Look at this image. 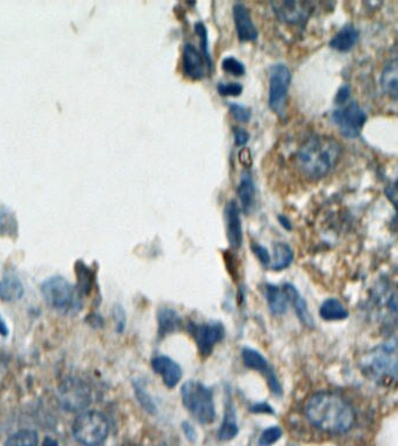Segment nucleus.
<instances>
[{
  "mask_svg": "<svg viewBox=\"0 0 398 446\" xmlns=\"http://www.w3.org/2000/svg\"><path fill=\"white\" fill-rule=\"evenodd\" d=\"M306 415L313 426L331 433H345L355 422L353 407L332 392L317 393L308 400Z\"/></svg>",
  "mask_w": 398,
  "mask_h": 446,
  "instance_id": "obj_1",
  "label": "nucleus"
},
{
  "mask_svg": "<svg viewBox=\"0 0 398 446\" xmlns=\"http://www.w3.org/2000/svg\"><path fill=\"white\" fill-rule=\"evenodd\" d=\"M341 151V146L332 137L324 135L310 137L297 151V167L304 177L318 181L327 177L336 167Z\"/></svg>",
  "mask_w": 398,
  "mask_h": 446,
  "instance_id": "obj_2",
  "label": "nucleus"
},
{
  "mask_svg": "<svg viewBox=\"0 0 398 446\" xmlns=\"http://www.w3.org/2000/svg\"><path fill=\"white\" fill-rule=\"evenodd\" d=\"M361 368L375 380H398L397 340H389L371 349L362 358Z\"/></svg>",
  "mask_w": 398,
  "mask_h": 446,
  "instance_id": "obj_3",
  "label": "nucleus"
},
{
  "mask_svg": "<svg viewBox=\"0 0 398 446\" xmlns=\"http://www.w3.org/2000/svg\"><path fill=\"white\" fill-rule=\"evenodd\" d=\"M183 405L202 424H211L216 419V407L212 391L200 382H186L181 389Z\"/></svg>",
  "mask_w": 398,
  "mask_h": 446,
  "instance_id": "obj_4",
  "label": "nucleus"
},
{
  "mask_svg": "<svg viewBox=\"0 0 398 446\" xmlns=\"http://www.w3.org/2000/svg\"><path fill=\"white\" fill-rule=\"evenodd\" d=\"M110 433L107 416L100 412H84L72 424V433L79 443L85 446H100Z\"/></svg>",
  "mask_w": 398,
  "mask_h": 446,
  "instance_id": "obj_5",
  "label": "nucleus"
},
{
  "mask_svg": "<svg viewBox=\"0 0 398 446\" xmlns=\"http://www.w3.org/2000/svg\"><path fill=\"white\" fill-rule=\"evenodd\" d=\"M41 292L46 302L55 309L71 310L78 306L74 287L62 277H54L45 281Z\"/></svg>",
  "mask_w": 398,
  "mask_h": 446,
  "instance_id": "obj_6",
  "label": "nucleus"
},
{
  "mask_svg": "<svg viewBox=\"0 0 398 446\" xmlns=\"http://www.w3.org/2000/svg\"><path fill=\"white\" fill-rule=\"evenodd\" d=\"M291 83V72L283 63L271 65L269 70V106L278 116H283Z\"/></svg>",
  "mask_w": 398,
  "mask_h": 446,
  "instance_id": "obj_7",
  "label": "nucleus"
},
{
  "mask_svg": "<svg viewBox=\"0 0 398 446\" xmlns=\"http://www.w3.org/2000/svg\"><path fill=\"white\" fill-rule=\"evenodd\" d=\"M340 105L341 106L333 112V123L339 127L343 137L348 139L359 137L367 120L366 113L355 102H346Z\"/></svg>",
  "mask_w": 398,
  "mask_h": 446,
  "instance_id": "obj_8",
  "label": "nucleus"
},
{
  "mask_svg": "<svg viewBox=\"0 0 398 446\" xmlns=\"http://www.w3.org/2000/svg\"><path fill=\"white\" fill-rule=\"evenodd\" d=\"M91 389L81 379H67L59 387V401L67 412H81L91 403Z\"/></svg>",
  "mask_w": 398,
  "mask_h": 446,
  "instance_id": "obj_9",
  "label": "nucleus"
},
{
  "mask_svg": "<svg viewBox=\"0 0 398 446\" xmlns=\"http://www.w3.org/2000/svg\"><path fill=\"white\" fill-rule=\"evenodd\" d=\"M374 301L382 323L387 327H398V288H378Z\"/></svg>",
  "mask_w": 398,
  "mask_h": 446,
  "instance_id": "obj_10",
  "label": "nucleus"
},
{
  "mask_svg": "<svg viewBox=\"0 0 398 446\" xmlns=\"http://www.w3.org/2000/svg\"><path fill=\"white\" fill-rule=\"evenodd\" d=\"M191 334L196 341L199 354L207 357L225 337V328L221 323L199 324L193 327Z\"/></svg>",
  "mask_w": 398,
  "mask_h": 446,
  "instance_id": "obj_11",
  "label": "nucleus"
},
{
  "mask_svg": "<svg viewBox=\"0 0 398 446\" xmlns=\"http://www.w3.org/2000/svg\"><path fill=\"white\" fill-rule=\"evenodd\" d=\"M241 356H242V361H244L246 368L260 372L267 379L268 385L270 387L271 392L276 396H282L281 382L278 380L274 368H271V365L268 363L267 359L260 352L247 347V349L242 350Z\"/></svg>",
  "mask_w": 398,
  "mask_h": 446,
  "instance_id": "obj_12",
  "label": "nucleus"
},
{
  "mask_svg": "<svg viewBox=\"0 0 398 446\" xmlns=\"http://www.w3.org/2000/svg\"><path fill=\"white\" fill-rule=\"evenodd\" d=\"M151 368L160 375L168 389H175L182 379V368L175 361L167 356H156L151 359Z\"/></svg>",
  "mask_w": 398,
  "mask_h": 446,
  "instance_id": "obj_13",
  "label": "nucleus"
},
{
  "mask_svg": "<svg viewBox=\"0 0 398 446\" xmlns=\"http://www.w3.org/2000/svg\"><path fill=\"white\" fill-rule=\"evenodd\" d=\"M233 18L238 38L240 41H255L258 39V29L255 28L251 13L244 4H234Z\"/></svg>",
  "mask_w": 398,
  "mask_h": 446,
  "instance_id": "obj_14",
  "label": "nucleus"
},
{
  "mask_svg": "<svg viewBox=\"0 0 398 446\" xmlns=\"http://www.w3.org/2000/svg\"><path fill=\"white\" fill-rule=\"evenodd\" d=\"M225 218H226L227 239L231 248L239 249L244 242L242 225H241L240 209L235 201H230L225 207Z\"/></svg>",
  "mask_w": 398,
  "mask_h": 446,
  "instance_id": "obj_15",
  "label": "nucleus"
},
{
  "mask_svg": "<svg viewBox=\"0 0 398 446\" xmlns=\"http://www.w3.org/2000/svg\"><path fill=\"white\" fill-rule=\"evenodd\" d=\"M275 12L281 20L290 24H298L310 15L309 4L298 1H283L274 4Z\"/></svg>",
  "mask_w": 398,
  "mask_h": 446,
  "instance_id": "obj_16",
  "label": "nucleus"
},
{
  "mask_svg": "<svg viewBox=\"0 0 398 446\" xmlns=\"http://www.w3.org/2000/svg\"><path fill=\"white\" fill-rule=\"evenodd\" d=\"M204 57L198 49L191 43H186L183 47V71L189 78L197 81L204 77Z\"/></svg>",
  "mask_w": 398,
  "mask_h": 446,
  "instance_id": "obj_17",
  "label": "nucleus"
},
{
  "mask_svg": "<svg viewBox=\"0 0 398 446\" xmlns=\"http://www.w3.org/2000/svg\"><path fill=\"white\" fill-rule=\"evenodd\" d=\"M380 82L385 95L398 102V56L385 64Z\"/></svg>",
  "mask_w": 398,
  "mask_h": 446,
  "instance_id": "obj_18",
  "label": "nucleus"
},
{
  "mask_svg": "<svg viewBox=\"0 0 398 446\" xmlns=\"http://www.w3.org/2000/svg\"><path fill=\"white\" fill-rule=\"evenodd\" d=\"M282 288L284 290L285 294L288 297L289 302H291L292 306L295 308L296 314H297L299 320L302 321L306 327L313 328L315 326L313 315L310 314L306 300L301 297L298 291L296 290L291 284H285Z\"/></svg>",
  "mask_w": 398,
  "mask_h": 446,
  "instance_id": "obj_19",
  "label": "nucleus"
},
{
  "mask_svg": "<svg viewBox=\"0 0 398 446\" xmlns=\"http://www.w3.org/2000/svg\"><path fill=\"white\" fill-rule=\"evenodd\" d=\"M158 336L165 337L179 330L182 326V320L175 310L170 308H161L158 313Z\"/></svg>",
  "mask_w": 398,
  "mask_h": 446,
  "instance_id": "obj_20",
  "label": "nucleus"
},
{
  "mask_svg": "<svg viewBox=\"0 0 398 446\" xmlns=\"http://www.w3.org/2000/svg\"><path fill=\"white\" fill-rule=\"evenodd\" d=\"M238 195L244 211L249 213L254 207L255 186L252 174L247 171H245L244 174H241L240 183L238 186Z\"/></svg>",
  "mask_w": 398,
  "mask_h": 446,
  "instance_id": "obj_21",
  "label": "nucleus"
},
{
  "mask_svg": "<svg viewBox=\"0 0 398 446\" xmlns=\"http://www.w3.org/2000/svg\"><path fill=\"white\" fill-rule=\"evenodd\" d=\"M266 299L271 313L275 315H282L288 309L289 299L283 288L267 285L266 287Z\"/></svg>",
  "mask_w": 398,
  "mask_h": 446,
  "instance_id": "obj_22",
  "label": "nucleus"
},
{
  "mask_svg": "<svg viewBox=\"0 0 398 446\" xmlns=\"http://www.w3.org/2000/svg\"><path fill=\"white\" fill-rule=\"evenodd\" d=\"M239 433V428L237 424V415H235V409L232 402L228 401L225 408V415H224L223 423L220 426L219 431H218V438L224 442L233 440Z\"/></svg>",
  "mask_w": 398,
  "mask_h": 446,
  "instance_id": "obj_23",
  "label": "nucleus"
},
{
  "mask_svg": "<svg viewBox=\"0 0 398 446\" xmlns=\"http://www.w3.org/2000/svg\"><path fill=\"white\" fill-rule=\"evenodd\" d=\"M359 36L360 34H359L357 28L353 27V26H347L333 36L330 46L336 50L348 51L357 45Z\"/></svg>",
  "mask_w": 398,
  "mask_h": 446,
  "instance_id": "obj_24",
  "label": "nucleus"
},
{
  "mask_svg": "<svg viewBox=\"0 0 398 446\" xmlns=\"http://www.w3.org/2000/svg\"><path fill=\"white\" fill-rule=\"evenodd\" d=\"M320 314L322 319L327 321H341L348 316V312L345 306L334 298L324 301L320 307Z\"/></svg>",
  "mask_w": 398,
  "mask_h": 446,
  "instance_id": "obj_25",
  "label": "nucleus"
},
{
  "mask_svg": "<svg viewBox=\"0 0 398 446\" xmlns=\"http://www.w3.org/2000/svg\"><path fill=\"white\" fill-rule=\"evenodd\" d=\"M274 263L271 264V269L275 271L287 269L294 260V252L287 243H276L274 246Z\"/></svg>",
  "mask_w": 398,
  "mask_h": 446,
  "instance_id": "obj_26",
  "label": "nucleus"
},
{
  "mask_svg": "<svg viewBox=\"0 0 398 446\" xmlns=\"http://www.w3.org/2000/svg\"><path fill=\"white\" fill-rule=\"evenodd\" d=\"M38 445V433L33 430H21L14 433L5 442L4 446H36Z\"/></svg>",
  "mask_w": 398,
  "mask_h": 446,
  "instance_id": "obj_27",
  "label": "nucleus"
},
{
  "mask_svg": "<svg viewBox=\"0 0 398 446\" xmlns=\"http://www.w3.org/2000/svg\"><path fill=\"white\" fill-rule=\"evenodd\" d=\"M22 286L20 281L15 278H8L4 280L3 283H0V297L4 300H17L20 299L22 295Z\"/></svg>",
  "mask_w": 398,
  "mask_h": 446,
  "instance_id": "obj_28",
  "label": "nucleus"
},
{
  "mask_svg": "<svg viewBox=\"0 0 398 446\" xmlns=\"http://www.w3.org/2000/svg\"><path fill=\"white\" fill-rule=\"evenodd\" d=\"M195 31H196L199 40H200L203 57L205 60L207 67H211L212 61H211V56H210L209 53V38H207V29H206L205 25L203 24L202 21H197L196 25H195Z\"/></svg>",
  "mask_w": 398,
  "mask_h": 446,
  "instance_id": "obj_29",
  "label": "nucleus"
},
{
  "mask_svg": "<svg viewBox=\"0 0 398 446\" xmlns=\"http://www.w3.org/2000/svg\"><path fill=\"white\" fill-rule=\"evenodd\" d=\"M134 389H135V396H137V400L140 402V405H142V408L149 414H155L156 412V407H155L154 402L151 400V396L146 392V389L142 386L139 385L137 382H135L134 385Z\"/></svg>",
  "mask_w": 398,
  "mask_h": 446,
  "instance_id": "obj_30",
  "label": "nucleus"
},
{
  "mask_svg": "<svg viewBox=\"0 0 398 446\" xmlns=\"http://www.w3.org/2000/svg\"><path fill=\"white\" fill-rule=\"evenodd\" d=\"M221 67H223L224 71L228 72L233 76H242L246 72L244 63L239 61L238 58L232 57V56L224 58Z\"/></svg>",
  "mask_w": 398,
  "mask_h": 446,
  "instance_id": "obj_31",
  "label": "nucleus"
},
{
  "mask_svg": "<svg viewBox=\"0 0 398 446\" xmlns=\"http://www.w3.org/2000/svg\"><path fill=\"white\" fill-rule=\"evenodd\" d=\"M282 437L281 428L278 426H270L266 429L261 433V436L259 438V445L260 446H271L274 445Z\"/></svg>",
  "mask_w": 398,
  "mask_h": 446,
  "instance_id": "obj_32",
  "label": "nucleus"
},
{
  "mask_svg": "<svg viewBox=\"0 0 398 446\" xmlns=\"http://www.w3.org/2000/svg\"><path fill=\"white\" fill-rule=\"evenodd\" d=\"M217 90H218L220 96L238 97L242 93L244 88H242L240 83H219L218 86H217Z\"/></svg>",
  "mask_w": 398,
  "mask_h": 446,
  "instance_id": "obj_33",
  "label": "nucleus"
},
{
  "mask_svg": "<svg viewBox=\"0 0 398 446\" xmlns=\"http://www.w3.org/2000/svg\"><path fill=\"white\" fill-rule=\"evenodd\" d=\"M230 111L232 113V116H234V119L240 121V123H247L251 119V109L246 107V106L232 102V104H230Z\"/></svg>",
  "mask_w": 398,
  "mask_h": 446,
  "instance_id": "obj_34",
  "label": "nucleus"
},
{
  "mask_svg": "<svg viewBox=\"0 0 398 446\" xmlns=\"http://www.w3.org/2000/svg\"><path fill=\"white\" fill-rule=\"evenodd\" d=\"M252 250L254 252V255L258 257L259 260L263 264V265H269L270 264V255L268 252L267 249L265 246H262L259 243H252Z\"/></svg>",
  "mask_w": 398,
  "mask_h": 446,
  "instance_id": "obj_35",
  "label": "nucleus"
},
{
  "mask_svg": "<svg viewBox=\"0 0 398 446\" xmlns=\"http://www.w3.org/2000/svg\"><path fill=\"white\" fill-rule=\"evenodd\" d=\"M385 195L388 197L389 200L392 201V204H394L398 214V179L389 185L385 190Z\"/></svg>",
  "mask_w": 398,
  "mask_h": 446,
  "instance_id": "obj_36",
  "label": "nucleus"
},
{
  "mask_svg": "<svg viewBox=\"0 0 398 446\" xmlns=\"http://www.w3.org/2000/svg\"><path fill=\"white\" fill-rule=\"evenodd\" d=\"M234 140H235V144L238 147H242L245 144H247L249 140V133L247 130H245L244 128H234Z\"/></svg>",
  "mask_w": 398,
  "mask_h": 446,
  "instance_id": "obj_37",
  "label": "nucleus"
},
{
  "mask_svg": "<svg viewBox=\"0 0 398 446\" xmlns=\"http://www.w3.org/2000/svg\"><path fill=\"white\" fill-rule=\"evenodd\" d=\"M239 160L244 167H249L253 164V156H252L251 150L244 148L239 151Z\"/></svg>",
  "mask_w": 398,
  "mask_h": 446,
  "instance_id": "obj_38",
  "label": "nucleus"
},
{
  "mask_svg": "<svg viewBox=\"0 0 398 446\" xmlns=\"http://www.w3.org/2000/svg\"><path fill=\"white\" fill-rule=\"evenodd\" d=\"M251 410L256 414H274V410L267 403H258L254 407H252Z\"/></svg>",
  "mask_w": 398,
  "mask_h": 446,
  "instance_id": "obj_39",
  "label": "nucleus"
},
{
  "mask_svg": "<svg viewBox=\"0 0 398 446\" xmlns=\"http://www.w3.org/2000/svg\"><path fill=\"white\" fill-rule=\"evenodd\" d=\"M116 315H117L118 324H119V326H118V327H119L118 330L121 331L125 327V313L121 307H118Z\"/></svg>",
  "mask_w": 398,
  "mask_h": 446,
  "instance_id": "obj_40",
  "label": "nucleus"
},
{
  "mask_svg": "<svg viewBox=\"0 0 398 446\" xmlns=\"http://www.w3.org/2000/svg\"><path fill=\"white\" fill-rule=\"evenodd\" d=\"M183 429L186 431V436L188 438H191V440H195V436H196V433H195V430H193V426H190L189 423H183Z\"/></svg>",
  "mask_w": 398,
  "mask_h": 446,
  "instance_id": "obj_41",
  "label": "nucleus"
},
{
  "mask_svg": "<svg viewBox=\"0 0 398 446\" xmlns=\"http://www.w3.org/2000/svg\"><path fill=\"white\" fill-rule=\"evenodd\" d=\"M278 220L281 222L282 227H284V228L288 229V230L291 229V223H290V221H289L287 216H284V215H280V216H278Z\"/></svg>",
  "mask_w": 398,
  "mask_h": 446,
  "instance_id": "obj_42",
  "label": "nucleus"
},
{
  "mask_svg": "<svg viewBox=\"0 0 398 446\" xmlns=\"http://www.w3.org/2000/svg\"><path fill=\"white\" fill-rule=\"evenodd\" d=\"M7 334H8V329H7L6 324L4 322L3 319L0 317V335L7 336Z\"/></svg>",
  "mask_w": 398,
  "mask_h": 446,
  "instance_id": "obj_43",
  "label": "nucleus"
},
{
  "mask_svg": "<svg viewBox=\"0 0 398 446\" xmlns=\"http://www.w3.org/2000/svg\"><path fill=\"white\" fill-rule=\"evenodd\" d=\"M43 446H57V442L48 437V438H46L45 442H43Z\"/></svg>",
  "mask_w": 398,
  "mask_h": 446,
  "instance_id": "obj_44",
  "label": "nucleus"
},
{
  "mask_svg": "<svg viewBox=\"0 0 398 446\" xmlns=\"http://www.w3.org/2000/svg\"><path fill=\"white\" fill-rule=\"evenodd\" d=\"M5 372H6V366H5L3 361H0V379L3 378Z\"/></svg>",
  "mask_w": 398,
  "mask_h": 446,
  "instance_id": "obj_45",
  "label": "nucleus"
}]
</instances>
